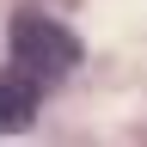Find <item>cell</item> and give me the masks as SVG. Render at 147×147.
Instances as JSON below:
<instances>
[{
    "label": "cell",
    "instance_id": "cell-1",
    "mask_svg": "<svg viewBox=\"0 0 147 147\" xmlns=\"http://www.w3.org/2000/svg\"><path fill=\"white\" fill-rule=\"evenodd\" d=\"M6 43H12V61L31 74V80H61V74L80 67V37H74L61 18H49V12H18L12 18V31H6Z\"/></svg>",
    "mask_w": 147,
    "mask_h": 147
},
{
    "label": "cell",
    "instance_id": "cell-2",
    "mask_svg": "<svg viewBox=\"0 0 147 147\" xmlns=\"http://www.w3.org/2000/svg\"><path fill=\"white\" fill-rule=\"evenodd\" d=\"M37 86L25 67H0V135H25L37 123Z\"/></svg>",
    "mask_w": 147,
    "mask_h": 147
}]
</instances>
